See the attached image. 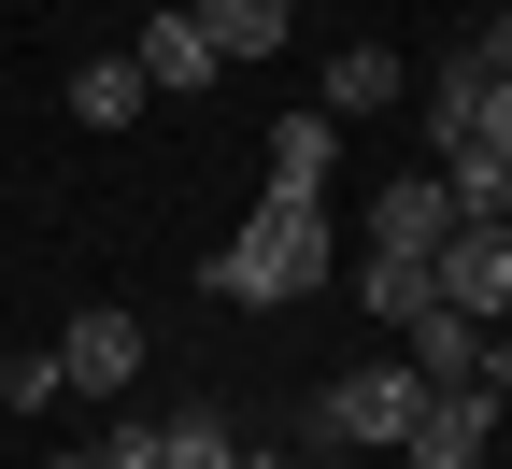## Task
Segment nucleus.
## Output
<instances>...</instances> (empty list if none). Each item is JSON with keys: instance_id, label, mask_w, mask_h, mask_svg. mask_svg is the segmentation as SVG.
<instances>
[{"instance_id": "obj_1", "label": "nucleus", "mask_w": 512, "mask_h": 469, "mask_svg": "<svg viewBox=\"0 0 512 469\" xmlns=\"http://www.w3.org/2000/svg\"><path fill=\"white\" fill-rule=\"evenodd\" d=\"M200 285H214V299H242V313L313 299V285H328V214H313V199H256V214L200 256Z\"/></svg>"}, {"instance_id": "obj_2", "label": "nucleus", "mask_w": 512, "mask_h": 469, "mask_svg": "<svg viewBox=\"0 0 512 469\" xmlns=\"http://www.w3.org/2000/svg\"><path fill=\"white\" fill-rule=\"evenodd\" d=\"M413 398H427V384H413L399 356H370V370H342L328 398H313V441H342V455H399V441H413Z\"/></svg>"}, {"instance_id": "obj_3", "label": "nucleus", "mask_w": 512, "mask_h": 469, "mask_svg": "<svg viewBox=\"0 0 512 469\" xmlns=\"http://www.w3.org/2000/svg\"><path fill=\"white\" fill-rule=\"evenodd\" d=\"M484 441H498V398H484V384H427L399 455H413V469H484Z\"/></svg>"}, {"instance_id": "obj_4", "label": "nucleus", "mask_w": 512, "mask_h": 469, "mask_svg": "<svg viewBox=\"0 0 512 469\" xmlns=\"http://www.w3.org/2000/svg\"><path fill=\"white\" fill-rule=\"evenodd\" d=\"M128 370H143V313H72V327H57V384H86V398H114Z\"/></svg>"}, {"instance_id": "obj_5", "label": "nucleus", "mask_w": 512, "mask_h": 469, "mask_svg": "<svg viewBox=\"0 0 512 469\" xmlns=\"http://www.w3.org/2000/svg\"><path fill=\"white\" fill-rule=\"evenodd\" d=\"M427 271H441V299H456V313H512V228H441V256H427Z\"/></svg>"}, {"instance_id": "obj_6", "label": "nucleus", "mask_w": 512, "mask_h": 469, "mask_svg": "<svg viewBox=\"0 0 512 469\" xmlns=\"http://www.w3.org/2000/svg\"><path fill=\"white\" fill-rule=\"evenodd\" d=\"M128 72H143L157 100H200V86L228 72V57H214V29H200V15H143V43H128Z\"/></svg>"}, {"instance_id": "obj_7", "label": "nucleus", "mask_w": 512, "mask_h": 469, "mask_svg": "<svg viewBox=\"0 0 512 469\" xmlns=\"http://www.w3.org/2000/svg\"><path fill=\"white\" fill-rule=\"evenodd\" d=\"M441 228H456V199H441V171H399V185L370 199V242H384V256H441Z\"/></svg>"}, {"instance_id": "obj_8", "label": "nucleus", "mask_w": 512, "mask_h": 469, "mask_svg": "<svg viewBox=\"0 0 512 469\" xmlns=\"http://www.w3.org/2000/svg\"><path fill=\"white\" fill-rule=\"evenodd\" d=\"M413 384H484V313L427 299V313H413Z\"/></svg>"}, {"instance_id": "obj_9", "label": "nucleus", "mask_w": 512, "mask_h": 469, "mask_svg": "<svg viewBox=\"0 0 512 469\" xmlns=\"http://www.w3.org/2000/svg\"><path fill=\"white\" fill-rule=\"evenodd\" d=\"M427 171H441V199H456V228H512V157H484V143H441Z\"/></svg>"}, {"instance_id": "obj_10", "label": "nucleus", "mask_w": 512, "mask_h": 469, "mask_svg": "<svg viewBox=\"0 0 512 469\" xmlns=\"http://www.w3.org/2000/svg\"><path fill=\"white\" fill-rule=\"evenodd\" d=\"M328 157H342V128L328 114H285L271 128V199H328Z\"/></svg>"}, {"instance_id": "obj_11", "label": "nucleus", "mask_w": 512, "mask_h": 469, "mask_svg": "<svg viewBox=\"0 0 512 469\" xmlns=\"http://www.w3.org/2000/svg\"><path fill=\"white\" fill-rule=\"evenodd\" d=\"M185 15L214 29V57H271L285 43V0H185Z\"/></svg>"}, {"instance_id": "obj_12", "label": "nucleus", "mask_w": 512, "mask_h": 469, "mask_svg": "<svg viewBox=\"0 0 512 469\" xmlns=\"http://www.w3.org/2000/svg\"><path fill=\"white\" fill-rule=\"evenodd\" d=\"M384 100H399V57H384V43H342L328 57V114H384Z\"/></svg>"}, {"instance_id": "obj_13", "label": "nucleus", "mask_w": 512, "mask_h": 469, "mask_svg": "<svg viewBox=\"0 0 512 469\" xmlns=\"http://www.w3.org/2000/svg\"><path fill=\"white\" fill-rule=\"evenodd\" d=\"M143 100H157V86L128 72V57H86V72H72V114H86V128H128Z\"/></svg>"}, {"instance_id": "obj_14", "label": "nucleus", "mask_w": 512, "mask_h": 469, "mask_svg": "<svg viewBox=\"0 0 512 469\" xmlns=\"http://www.w3.org/2000/svg\"><path fill=\"white\" fill-rule=\"evenodd\" d=\"M427 299H441V271H427V256H384V242H370V313H384V327H413Z\"/></svg>"}, {"instance_id": "obj_15", "label": "nucleus", "mask_w": 512, "mask_h": 469, "mask_svg": "<svg viewBox=\"0 0 512 469\" xmlns=\"http://www.w3.org/2000/svg\"><path fill=\"white\" fill-rule=\"evenodd\" d=\"M157 469H242V441H228L214 413H171V427H157Z\"/></svg>"}, {"instance_id": "obj_16", "label": "nucleus", "mask_w": 512, "mask_h": 469, "mask_svg": "<svg viewBox=\"0 0 512 469\" xmlns=\"http://www.w3.org/2000/svg\"><path fill=\"white\" fill-rule=\"evenodd\" d=\"M0 398H15V413H43V398H57V356H0Z\"/></svg>"}, {"instance_id": "obj_17", "label": "nucleus", "mask_w": 512, "mask_h": 469, "mask_svg": "<svg viewBox=\"0 0 512 469\" xmlns=\"http://www.w3.org/2000/svg\"><path fill=\"white\" fill-rule=\"evenodd\" d=\"M470 143H484V157H512V72H498V86L470 100Z\"/></svg>"}, {"instance_id": "obj_18", "label": "nucleus", "mask_w": 512, "mask_h": 469, "mask_svg": "<svg viewBox=\"0 0 512 469\" xmlns=\"http://www.w3.org/2000/svg\"><path fill=\"white\" fill-rule=\"evenodd\" d=\"M470 72H484V86H498V72H512V15H498V29H484V43H470Z\"/></svg>"}, {"instance_id": "obj_19", "label": "nucleus", "mask_w": 512, "mask_h": 469, "mask_svg": "<svg viewBox=\"0 0 512 469\" xmlns=\"http://www.w3.org/2000/svg\"><path fill=\"white\" fill-rule=\"evenodd\" d=\"M43 469H100V455H43Z\"/></svg>"}, {"instance_id": "obj_20", "label": "nucleus", "mask_w": 512, "mask_h": 469, "mask_svg": "<svg viewBox=\"0 0 512 469\" xmlns=\"http://www.w3.org/2000/svg\"><path fill=\"white\" fill-rule=\"evenodd\" d=\"M313 469H328V455H313Z\"/></svg>"}]
</instances>
